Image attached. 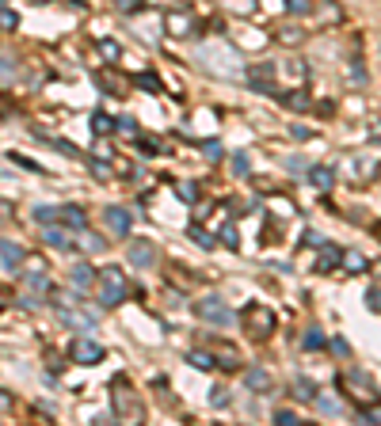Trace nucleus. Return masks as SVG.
Masks as SVG:
<instances>
[{
	"mask_svg": "<svg viewBox=\"0 0 381 426\" xmlns=\"http://www.w3.org/2000/svg\"><path fill=\"white\" fill-rule=\"evenodd\" d=\"M199 61H202V69L213 73V77H221V80H237V77H244V58L233 50L229 42H206L199 50Z\"/></svg>",
	"mask_w": 381,
	"mask_h": 426,
	"instance_id": "nucleus-1",
	"label": "nucleus"
},
{
	"mask_svg": "<svg viewBox=\"0 0 381 426\" xmlns=\"http://www.w3.org/2000/svg\"><path fill=\"white\" fill-rule=\"evenodd\" d=\"M99 305L104 308H118L126 301V293H130V286H126V274H123V267H104L99 270Z\"/></svg>",
	"mask_w": 381,
	"mask_h": 426,
	"instance_id": "nucleus-2",
	"label": "nucleus"
},
{
	"mask_svg": "<svg viewBox=\"0 0 381 426\" xmlns=\"http://www.w3.org/2000/svg\"><path fill=\"white\" fill-rule=\"evenodd\" d=\"M111 388H115V392H111V403H115V415H123V419H130V422H142V400H137L134 396V388H130V381L126 377H115V381H111Z\"/></svg>",
	"mask_w": 381,
	"mask_h": 426,
	"instance_id": "nucleus-3",
	"label": "nucleus"
},
{
	"mask_svg": "<svg viewBox=\"0 0 381 426\" xmlns=\"http://www.w3.org/2000/svg\"><path fill=\"white\" fill-rule=\"evenodd\" d=\"M240 320H244V331H248L252 339L275 335V324H278V320H275V308H267L263 301H252V305L244 308V316H240Z\"/></svg>",
	"mask_w": 381,
	"mask_h": 426,
	"instance_id": "nucleus-4",
	"label": "nucleus"
},
{
	"mask_svg": "<svg viewBox=\"0 0 381 426\" xmlns=\"http://www.w3.org/2000/svg\"><path fill=\"white\" fill-rule=\"evenodd\" d=\"M194 312H199L202 324H213V327H233L237 324L233 308H229L221 297H202L199 305H194Z\"/></svg>",
	"mask_w": 381,
	"mask_h": 426,
	"instance_id": "nucleus-5",
	"label": "nucleus"
},
{
	"mask_svg": "<svg viewBox=\"0 0 381 426\" xmlns=\"http://www.w3.org/2000/svg\"><path fill=\"white\" fill-rule=\"evenodd\" d=\"M104 354H107V350L99 346L96 339H88V335L73 339V346H69V358L77 365H99V362H104Z\"/></svg>",
	"mask_w": 381,
	"mask_h": 426,
	"instance_id": "nucleus-6",
	"label": "nucleus"
},
{
	"mask_svg": "<svg viewBox=\"0 0 381 426\" xmlns=\"http://www.w3.org/2000/svg\"><path fill=\"white\" fill-rule=\"evenodd\" d=\"M244 77H248V88H252V92L275 96V65H256V69H248Z\"/></svg>",
	"mask_w": 381,
	"mask_h": 426,
	"instance_id": "nucleus-7",
	"label": "nucleus"
},
{
	"mask_svg": "<svg viewBox=\"0 0 381 426\" xmlns=\"http://www.w3.org/2000/svg\"><path fill=\"white\" fill-rule=\"evenodd\" d=\"M104 217H107V229L115 236H130V229H134V213L123 210V206H107Z\"/></svg>",
	"mask_w": 381,
	"mask_h": 426,
	"instance_id": "nucleus-8",
	"label": "nucleus"
},
{
	"mask_svg": "<svg viewBox=\"0 0 381 426\" xmlns=\"http://www.w3.org/2000/svg\"><path fill=\"white\" fill-rule=\"evenodd\" d=\"M126 259L134 263V267H153V263H156V248H153V240H130Z\"/></svg>",
	"mask_w": 381,
	"mask_h": 426,
	"instance_id": "nucleus-9",
	"label": "nucleus"
},
{
	"mask_svg": "<svg viewBox=\"0 0 381 426\" xmlns=\"http://www.w3.org/2000/svg\"><path fill=\"white\" fill-rule=\"evenodd\" d=\"M244 388L248 392H275V377L267 369L252 365V369H244Z\"/></svg>",
	"mask_w": 381,
	"mask_h": 426,
	"instance_id": "nucleus-10",
	"label": "nucleus"
},
{
	"mask_svg": "<svg viewBox=\"0 0 381 426\" xmlns=\"http://www.w3.org/2000/svg\"><path fill=\"white\" fill-rule=\"evenodd\" d=\"M0 263H4V270H23L27 251L15 240H0Z\"/></svg>",
	"mask_w": 381,
	"mask_h": 426,
	"instance_id": "nucleus-11",
	"label": "nucleus"
},
{
	"mask_svg": "<svg viewBox=\"0 0 381 426\" xmlns=\"http://www.w3.org/2000/svg\"><path fill=\"white\" fill-rule=\"evenodd\" d=\"M69 282L77 286L80 293H92V286H99V274L88 267V263H77V267L69 270Z\"/></svg>",
	"mask_w": 381,
	"mask_h": 426,
	"instance_id": "nucleus-12",
	"label": "nucleus"
},
{
	"mask_svg": "<svg viewBox=\"0 0 381 426\" xmlns=\"http://www.w3.org/2000/svg\"><path fill=\"white\" fill-rule=\"evenodd\" d=\"M42 240L50 244L54 251H73V248H77V244H73V236H69V229H65V225H61V229H58V225H46Z\"/></svg>",
	"mask_w": 381,
	"mask_h": 426,
	"instance_id": "nucleus-13",
	"label": "nucleus"
},
{
	"mask_svg": "<svg viewBox=\"0 0 381 426\" xmlns=\"http://www.w3.org/2000/svg\"><path fill=\"white\" fill-rule=\"evenodd\" d=\"M58 221L65 225V229H88V213H85V206H61L58 210Z\"/></svg>",
	"mask_w": 381,
	"mask_h": 426,
	"instance_id": "nucleus-14",
	"label": "nucleus"
},
{
	"mask_svg": "<svg viewBox=\"0 0 381 426\" xmlns=\"http://www.w3.org/2000/svg\"><path fill=\"white\" fill-rule=\"evenodd\" d=\"M61 324L80 327V331H92V327H96V316H88V312H77L73 305H65V308H61Z\"/></svg>",
	"mask_w": 381,
	"mask_h": 426,
	"instance_id": "nucleus-15",
	"label": "nucleus"
},
{
	"mask_svg": "<svg viewBox=\"0 0 381 426\" xmlns=\"http://www.w3.org/2000/svg\"><path fill=\"white\" fill-rule=\"evenodd\" d=\"M309 183H313V187H320V191H328V187L336 183V168H328V164H313V168H309Z\"/></svg>",
	"mask_w": 381,
	"mask_h": 426,
	"instance_id": "nucleus-16",
	"label": "nucleus"
},
{
	"mask_svg": "<svg viewBox=\"0 0 381 426\" xmlns=\"http://www.w3.org/2000/svg\"><path fill=\"white\" fill-rule=\"evenodd\" d=\"M88 126H92V134H96V137H107V134H115V130H118V122L111 118L107 111H96V115H92V122H88Z\"/></svg>",
	"mask_w": 381,
	"mask_h": 426,
	"instance_id": "nucleus-17",
	"label": "nucleus"
},
{
	"mask_svg": "<svg viewBox=\"0 0 381 426\" xmlns=\"http://www.w3.org/2000/svg\"><path fill=\"white\" fill-rule=\"evenodd\" d=\"M343 263V251L339 248H328V244H320V259H317V270L320 274H328L332 267H339Z\"/></svg>",
	"mask_w": 381,
	"mask_h": 426,
	"instance_id": "nucleus-18",
	"label": "nucleus"
},
{
	"mask_svg": "<svg viewBox=\"0 0 381 426\" xmlns=\"http://www.w3.org/2000/svg\"><path fill=\"white\" fill-rule=\"evenodd\" d=\"M77 248H80V251H88V255H99V251L107 248V240H104V236H96V232H88V229H80Z\"/></svg>",
	"mask_w": 381,
	"mask_h": 426,
	"instance_id": "nucleus-19",
	"label": "nucleus"
},
{
	"mask_svg": "<svg viewBox=\"0 0 381 426\" xmlns=\"http://www.w3.org/2000/svg\"><path fill=\"white\" fill-rule=\"evenodd\" d=\"M339 267L347 270V274H366L370 263H366V255H362V251H343V263H339Z\"/></svg>",
	"mask_w": 381,
	"mask_h": 426,
	"instance_id": "nucleus-20",
	"label": "nucleus"
},
{
	"mask_svg": "<svg viewBox=\"0 0 381 426\" xmlns=\"http://www.w3.org/2000/svg\"><path fill=\"white\" fill-rule=\"evenodd\" d=\"M187 362H191L194 369H202V373H206V369L218 365V354H210V350H187Z\"/></svg>",
	"mask_w": 381,
	"mask_h": 426,
	"instance_id": "nucleus-21",
	"label": "nucleus"
},
{
	"mask_svg": "<svg viewBox=\"0 0 381 426\" xmlns=\"http://www.w3.org/2000/svg\"><path fill=\"white\" fill-rule=\"evenodd\" d=\"M96 50H99V58H104L107 65H115L118 58H123V46H118L115 39H99V46H96Z\"/></svg>",
	"mask_w": 381,
	"mask_h": 426,
	"instance_id": "nucleus-22",
	"label": "nucleus"
},
{
	"mask_svg": "<svg viewBox=\"0 0 381 426\" xmlns=\"http://www.w3.org/2000/svg\"><path fill=\"white\" fill-rule=\"evenodd\" d=\"M294 396H297V400H305V403H313V400H317V384H313L309 377H297V381H294Z\"/></svg>",
	"mask_w": 381,
	"mask_h": 426,
	"instance_id": "nucleus-23",
	"label": "nucleus"
},
{
	"mask_svg": "<svg viewBox=\"0 0 381 426\" xmlns=\"http://www.w3.org/2000/svg\"><path fill=\"white\" fill-rule=\"evenodd\" d=\"M313 403H317L324 415H343V411H347V407H343V400H339V396H320V392H317V400H313Z\"/></svg>",
	"mask_w": 381,
	"mask_h": 426,
	"instance_id": "nucleus-24",
	"label": "nucleus"
},
{
	"mask_svg": "<svg viewBox=\"0 0 381 426\" xmlns=\"http://www.w3.org/2000/svg\"><path fill=\"white\" fill-rule=\"evenodd\" d=\"M134 84L142 92H149V96H156V92H161V77H156V73H134Z\"/></svg>",
	"mask_w": 381,
	"mask_h": 426,
	"instance_id": "nucleus-25",
	"label": "nucleus"
},
{
	"mask_svg": "<svg viewBox=\"0 0 381 426\" xmlns=\"http://www.w3.org/2000/svg\"><path fill=\"white\" fill-rule=\"evenodd\" d=\"M218 365L233 373V369H240V354H237L233 346H218Z\"/></svg>",
	"mask_w": 381,
	"mask_h": 426,
	"instance_id": "nucleus-26",
	"label": "nucleus"
},
{
	"mask_svg": "<svg viewBox=\"0 0 381 426\" xmlns=\"http://www.w3.org/2000/svg\"><path fill=\"white\" fill-rule=\"evenodd\" d=\"M282 103H286V107H290V111H305V107H309V92H305V88H297V92H286V96H282Z\"/></svg>",
	"mask_w": 381,
	"mask_h": 426,
	"instance_id": "nucleus-27",
	"label": "nucleus"
},
{
	"mask_svg": "<svg viewBox=\"0 0 381 426\" xmlns=\"http://www.w3.org/2000/svg\"><path fill=\"white\" fill-rule=\"evenodd\" d=\"M168 31H172V35H187V31H191V15H187V12H172V15H168Z\"/></svg>",
	"mask_w": 381,
	"mask_h": 426,
	"instance_id": "nucleus-28",
	"label": "nucleus"
},
{
	"mask_svg": "<svg viewBox=\"0 0 381 426\" xmlns=\"http://www.w3.org/2000/svg\"><path fill=\"white\" fill-rule=\"evenodd\" d=\"M175 194L183 198V202H199V183H191V179H183V183H175Z\"/></svg>",
	"mask_w": 381,
	"mask_h": 426,
	"instance_id": "nucleus-29",
	"label": "nucleus"
},
{
	"mask_svg": "<svg viewBox=\"0 0 381 426\" xmlns=\"http://www.w3.org/2000/svg\"><path fill=\"white\" fill-rule=\"evenodd\" d=\"M88 172L96 179H115V168H111L107 160H88Z\"/></svg>",
	"mask_w": 381,
	"mask_h": 426,
	"instance_id": "nucleus-30",
	"label": "nucleus"
},
{
	"mask_svg": "<svg viewBox=\"0 0 381 426\" xmlns=\"http://www.w3.org/2000/svg\"><path fill=\"white\" fill-rule=\"evenodd\" d=\"M15 27H20V15H15L8 4H0V31H15Z\"/></svg>",
	"mask_w": 381,
	"mask_h": 426,
	"instance_id": "nucleus-31",
	"label": "nucleus"
},
{
	"mask_svg": "<svg viewBox=\"0 0 381 426\" xmlns=\"http://www.w3.org/2000/svg\"><path fill=\"white\" fill-rule=\"evenodd\" d=\"M301 39H305V27H282V31H278V42H286V46H294Z\"/></svg>",
	"mask_w": 381,
	"mask_h": 426,
	"instance_id": "nucleus-32",
	"label": "nucleus"
},
{
	"mask_svg": "<svg viewBox=\"0 0 381 426\" xmlns=\"http://www.w3.org/2000/svg\"><path fill=\"white\" fill-rule=\"evenodd\" d=\"M301 346L305 350H324V335L317 327H309V331H305V339H301Z\"/></svg>",
	"mask_w": 381,
	"mask_h": 426,
	"instance_id": "nucleus-33",
	"label": "nucleus"
},
{
	"mask_svg": "<svg viewBox=\"0 0 381 426\" xmlns=\"http://www.w3.org/2000/svg\"><path fill=\"white\" fill-rule=\"evenodd\" d=\"M202 156H206V160H213V164H218V160L225 156V149H221V141H202Z\"/></svg>",
	"mask_w": 381,
	"mask_h": 426,
	"instance_id": "nucleus-34",
	"label": "nucleus"
},
{
	"mask_svg": "<svg viewBox=\"0 0 381 426\" xmlns=\"http://www.w3.org/2000/svg\"><path fill=\"white\" fill-rule=\"evenodd\" d=\"M286 12H290V15H309L313 0H286Z\"/></svg>",
	"mask_w": 381,
	"mask_h": 426,
	"instance_id": "nucleus-35",
	"label": "nucleus"
},
{
	"mask_svg": "<svg viewBox=\"0 0 381 426\" xmlns=\"http://www.w3.org/2000/svg\"><path fill=\"white\" fill-rule=\"evenodd\" d=\"M191 240L199 244V248H213V236L206 229H199V225H191Z\"/></svg>",
	"mask_w": 381,
	"mask_h": 426,
	"instance_id": "nucleus-36",
	"label": "nucleus"
},
{
	"mask_svg": "<svg viewBox=\"0 0 381 426\" xmlns=\"http://www.w3.org/2000/svg\"><path fill=\"white\" fill-rule=\"evenodd\" d=\"M35 221H39V225H54V221H58V210H54V206H39V210H35Z\"/></svg>",
	"mask_w": 381,
	"mask_h": 426,
	"instance_id": "nucleus-37",
	"label": "nucleus"
},
{
	"mask_svg": "<svg viewBox=\"0 0 381 426\" xmlns=\"http://www.w3.org/2000/svg\"><path fill=\"white\" fill-rule=\"evenodd\" d=\"M115 8L123 15H134V12H142V8H145V0H115Z\"/></svg>",
	"mask_w": 381,
	"mask_h": 426,
	"instance_id": "nucleus-38",
	"label": "nucleus"
},
{
	"mask_svg": "<svg viewBox=\"0 0 381 426\" xmlns=\"http://www.w3.org/2000/svg\"><path fill=\"white\" fill-rule=\"evenodd\" d=\"M221 244H225V248H240V236H237V229H233V225H225V229H221Z\"/></svg>",
	"mask_w": 381,
	"mask_h": 426,
	"instance_id": "nucleus-39",
	"label": "nucleus"
},
{
	"mask_svg": "<svg viewBox=\"0 0 381 426\" xmlns=\"http://www.w3.org/2000/svg\"><path fill=\"white\" fill-rule=\"evenodd\" d=\"M233 172H237V175H248V172H252V160H248L244 153H237V156H233Z\"/></svg>",
	"mask_w": 381,
	"mask_h": 426,
	"instance_id": "nucleus-40",
	"label": "nucleus"
},
{
	"mask_svg": "<svg viewBox=\"0 0 381 426\" xmlns=\"http://www.w3.org/2000/svg\"><path fill=\"white\" fill-rule=\"evenodd\" d=\"M210 407H229V392H225V388H210Z\"/></svg>",
	"mask_w": 381,
	"mask_h": 426,
	"instance_id": "nucleus-41",
	"label": "nucleus"
},
{
	"mask_svg": "<svg viewBox=\"0 0 381 426\" xmlns=\"http://www.w3.org/2000/svg\"><path fill=\"white\" fill-rule=\"evenodd\" d=\"M275 422H278V426H297V415L282 407V411H275Z\"/></svg>",
	"mask_w": 381,
	"mask_h": 426,
	"instance_id": "nucleus-42",
	"label": "nucleus"
},
{
	"mask_svg": "<svg viewBox=\"0 0 381 426\" xmlns=\"http://www.w3.org/2000/svg\"><path fill=\"white\" fill-rule=\"evenodd\" d=\"M115 122H118V134H126V137L137 134V122L134 118H115Z\"/></svg>",
	"mask_w": 381,
	"mask_h": 426,
	"instance_id": "nucleus-43",
	"label": "nucleus"
},
{
	"mask_svg": "<svg viewBox=\"0 0 381 426\" xmlns=\"http://www.w3.org/2000/svg\"><path fill=\"white\" fill-rule=\"evenodd\" d=\"M358 419H362V422H377V426H381V407H362Z\"/></svg>",
	"mask_w": 381,
	"mask_h": 426,
	"instance_id": "nucleus-44",
	"label": "nucleus"
},
{
	"mask_svg": "<svg viewBox=\"0 0 381 426\" xmlns=\"http://www.w3.org/2000/svg\"><path fill=\"white\" fill-rule=\"evenodd\" d=\"M0 73H4V77H12V73H15V58H12V54H0Z\"/></svg>",
	"mask_w": 381,
	"mask_h": 426,
	"instance_id": "nucleus-45",
	"label": "nucleus"
},
{
	"mask_svg": "<svg viewBox=\"0 0 381 426\" xmlns=\"http://www.w3.org/2000/svg\"><path fill=\"white\" fill-rule=\"evenodd\" d=\"M137 149H142V153H149V156L164 153V149H161V141H142V145H137Z\"/></svg>",
	"mask_w": 381,
	"mask_h": 426,
	"instance_id": "nucleus-46",
	"label": "nucleus"
},
{
	"mask_svg": "<svg viewBox=\"0 0 381 426\" xmlns=\"http://www.w3.org/2000/svg\"><path fill=\"white\" fill-rule=\"evenodd\" d=\"M366 305L374 308V312H381V289H370L366 293Z\"/></svg>",
	"mask_w": 381,
	"mask_h": 426,
	"instance_id": "nucleus-47",
	"label": "nucleus"
},
{
	"mask_svg": "<svg viewBox=\"0 0 381 426\" xmlns=\"http://www.w3.org/2000/svg\"><path fill=\"white\" fill-rule=\"evenodd\" d=\"M328 346H332V350H336V354H339V358H347V354H351V346H347V343H343V339H332V343H328Z\"/></svg>",
	"mask_w": 381,
	"mask_h": 426,
	"instance_id": "nucleus-48",
	"label": "nucleus"
},
{
	"mask_svg": "<svg viewBox=\"0 0 381 426\" xmlns=\"http://www.w3.org/2000/svg\"><path fill=\"white\" fill-rule=\"evenodd\" d=\"M8 407H12V392H8V388H0V415H4Z\"/></svg>",
	"mask_w": 381,
	"mask_h": 426,
	"instance_id": "nucleus-49",
	"label": "nucleus"
},
{
	"mask_svg": "<svg viewBox=\"0 0 381 426\" xmlns=\"http://www.w3.org/2000/svg\"><path fill=\"white\" fill-rule=\"evenodd\" d=\"M290 134H294L297 141H309V137H313V134H309V130H305V126H294V130H290Z\"/></svg>",
	"mask_w": 381,
	"mask_h": 426,
	"instance_id": "nucleus-50",
	"label": "nucleus"
},
{
	"mask_svg": "<svg viewBox=\"0 0 381 426\" xmlns=\"http://www.w3.org/2000/svg\"><path fill=\"white\" fill-rule=\"evenodd\" d=\"M233 8H240V12H252V8H256V0H233Z\"/></svg>",
	"mask_w": 381,
	"mask_h": 426,
	"instance_id": "nucleus-51",
	"label": "nucleus"
},
{
	"mask_svg": "<svg viewBox=\"0 0 381 426\" xmlns=\"http://www.w3.org/2000/svg\"><path fill=\"white\" fill-rule=\"evenodd\" d=\"M4 217H8V202L0 198V221H4Z\"/></svg>",
	"mask_w": 381,
	"mask_h": 426,
	"instance_id": "nucleus-52",
	"label": "nucleus"
},
{
	"mask_svg": "<svg viewBox=\"0 0 381 426\" xmlns=\"http://www.w3.org/2000/svg\"><path fill=\"white\" fill-rule=\"evenodd\" d=\"M4 305H8V289L0 286V308H4Z\"/></svg>",
	"mask_w": 381,
	"mask_h": 426,
	"instance_id": "nucleus-53",
	"label": "nucleus"
},
{
	"mask_svg": "<svg viewBox=\"0 0 381 426\" xmlns=\"http://www.w3.org/2000/svg\"><path fill=\"white\" fill-rule=\"evenodd\" d=\"M31 4H50V0H31Z\"/></svg>",
	"mask_w": 381,
	"mask_h": 426,
	"instance_id": "nucleus-54",
	"label": "nucleus"
}]
</instances>
